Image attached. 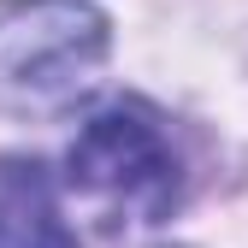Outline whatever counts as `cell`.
<instances>
[{"label":"cell","mask_w":248,"mask_h":248,"mask_svg":"<svg viewBox=\"0 0 248 248\" xmlns=\"http://www.w3.org/2000/svg\"><path fill=\"white\" fill-rule=\"evenodd\" d=\"M65 183L101 219L118 225H160L183 201V166L166 124L142 101L101 107L65 148Z\"/></svg>","instance_id":"6da1fadb"},{"label":"cell","mask_w":248,"mask_h":248,"mask_svg":"<svg viewBox=\"0 0 248 248\" xmlns=\"http://www.w3.org/2000/svg\"><path fill=\"white\" fill-rule=\"evenodd\" d=\"M112 24L95 0H18L0 12V107L53 112L107 65Z\"/></svg>","instance_id":"7a4b0ae2"},{"label":"cell","mask_w":248,"mask_h":248,"mask_svg":"<svg viewBox=\"0 0 248 248\" xmlns=\"http://www.w3.org/2000/svg\"><path fill=\"white\" fill-rule=\"evenodd\" d=\"M0 248H77L53 171L30 154L0 160Z\"/></svg>","instance_id":"3957f363"}]
</instances>
